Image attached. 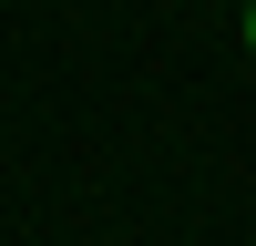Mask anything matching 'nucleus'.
I'll return each mask as SVG.
<instances>
[{"label":"nucleus","mask_w":256,"mask_h":246,"mask_svg":"<svg viewBox=\"0 0 256 246\" xmlns=\"http://www.w3.org/2000/svg\"><path fill=\"white\" fill-rule=\"evenodd\" d=\"M246 52H256V0H246Z\"/></svg>","instance_id":"nucleus-1"}]
</instances>
